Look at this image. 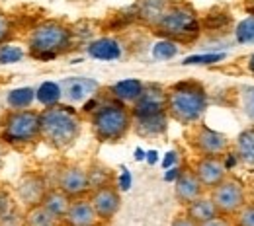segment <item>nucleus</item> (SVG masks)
Wrapping results in <instances>:
<instances>
[{
	"label": "nucleus",
	"mask_w": 254,
	"mask_h": 226,
	"mask_svg": "<svg viewBox=\"0 0 254 226\" xmlns=\"http://www.w3.org/2000/svg\"><path fill=\"white\" fill-rule=\"evenodd\" d=\"M24 226H59V225L45 211L43 205H35V207L26 209V213H24Z\"/></svg>",
	"instance_id": "obj_23"
},
{
	"label": "nucleus",
	"mask_w": 254,
	"mask_h": 226,
	"mask_svg": "<svg viewBox=\"0 0 254 226\" xmlns=\"http://www.w3.org/2000/svg\"><path fill=\"white\" fill-rule=\"evenodd\" d=\"M184 213H186L190 219H193L197 225L207 223V221L219 217V213H217V209H215L211 197H209L207 193L201 195V197H197L195 201H191L190 205H186V207H184Z\"/></svg>",
	"instance_id": "obj_21"
},
{
	"label": "nucleus",
	"mask_w": 254,
	"mask_h": 226,
	"mask_svg": "<svg viewBox=\"0 0 254 226\" xmlns=\"http://www.w3.org/2000/svg\"><path fill=\"white\" fill-rule=\"evenodd\" d=\"M199 226H233V219H227V217H215V219H211V221H207V223H201Z\"/></svg>",
	"instance_id": "obj_37"
},
{
	"label": "nucleus",
	"mask_w": 254,
	"mask_h": 226,
	"mask_svg": "<svg viewBox=\"0 0 254 226\" xmlns=\"http://www.w3.org/2000/svg\"><path fill=\"white\" fill-rule=\"evenodd\" d=\"M70 201H72V199L66 193H63L59 187H49L45 197H43V201H41V205H43L45 211L57 221V225H61V221H63L66 211H68Z\"/></svg>",
	"instance_id": "obj_18"
},
{
	"label": "nucleus",
	"mask_w": 254,
	"mask_h": 226,
	"mask_svg": "<svg viewBox=\"0 0 254 226\" xmlns=\"http://www.w3.org/2000/svg\"><path fill=\"white\" fill-rule=\"evenodd\" d=\"M235 37H237V41H239V43H243V45L254 43V16L245 18V20L237 26V30H235Z\"/></svg>",
	"instance_id": "obj_29"
},
{
	"label": "nucleus",
	"mask_w": 254,
	"mask_h": 226,
	"mask_svg": "<svg viewBox=\"0 0 254 226\" xmlns=\"http://www.w3.org/2000/svg\"><path fill=\"white\" fill-rule=\"evenodd\" d=\"M37 97L45 103V105H53L57 103V99L61 97V88L57 84H43L37 92Z\"/></svg>",
	"instance_id": "obj_33"
},
{
	"label": "nucleus",
	"mask_w": 254,
	"mask_h": 226,
	"mask_svg": "<svg viewBox=\"0 0 254 226\" xmlns=\"http://www.w3.org/2000/svg\"><path fill=\"white\" fill-rule=\"evenodd\" d=\"M233 226H254V203L249 201L235 217H233Z\"/></svg>",
	"instance_id": "obj_32"
},
{
	"label": "nucleus",
	"mask_w": 254,
	"mask_h": 226,
	"mask_svg": "<svg viewBox=\"0 0 254 226\" xmlns=\"http://www.w3.org/2000/svg\"><path fill=\"white\" fill-rule=\"evenodd\" d=\"M225 59V53H209V55H193L184 59V65H213Z\"/></svg>",
	"instance_id": "obj_35"
},
{
	"label": "nucleus",
	"mask_w": 254,
	"mask_h": 226,
	"mask_svg": "<svg viewBox=\"0 0 254 226\" xmlns=\"http://www.w3.org/2000/svg\"><path fill=\"white\" fill-rule=\"evenodd\" d=\"M22 59H24V51L20 47L8 45V43H4L0 47V65H12V63H18Z\"/></svg>",
	"instance_id": "obj_31"
},
{
	"label": "nucleus",
	"mask_w": 254,
	"mask_h": 226,
	"mask_svg": "<svg viewBox=\"0 0 254 226\" xmlns=\"http://www.w3.org/2000/svg\"><path fill=\"white\" fill-rule=\"evenodd\" d=\"M145 88V82L143 80H137V78H127V80H120L116 84H112L108 88V94L114 97V99H120L127 105H131L137 97L141 96Z\"/></svg>",
	"instance_id": "obj_19"
},
{
	"label": "nucleus",
	"mask_w": 254,
	"mask_h": 226,
	"mask_svg": "<svg viewBox=\"0 0 254 226\" xmlns=\"http://www.w3.org/2000/svg\"><path fill=\"white\" fill-rule=\"evenodd\" d=\"M241 94V109L245 113V117L254 125V86H241L239 90Z\"/></svg>",
	"instance_id": "obj_27"
},
{
	"label": "nucleus",
	"mask_w": 254,
	"mask_h": 226,
	"mask_svg": "<svg viewBox=\"0 0 254 226\" xmlns=\"http://www.w3.org/2000/svg\"><path fill=\"white\" fill-rule=\"evenodd\" d=\"M88 199H90L96 215L100 219V225H110L122 209V193H120V187L116 183L96 187L90 191Z\"/></svg>",
	"instance_id": "obj_11"
},
{
	"label": "nucleus",
	"mask_w": 254,
	"mask_h": 226,
	"mask_svg": "<svg viewBox=\"0 0 254 226\" xmlns=\"http://www.w3.org/2000/svg\"><path fill=\"white\" fill-rule=\"evenodd\" d=\"M211 197L217 213L221 217L233 219L247 203H249V189L247 183L243 180H239L237 176H227L221 183H217L211 191H207Z\"/></svg>",
	"instance_id": "obj_7"
},
{
	"label": "nucleus",
	"mask_w": 254,
	"mask_h": 226,
	"mask_svg": "<svg viewBox=\"0 0 254 226\" xmlns=\"http://www.w3.org/2000/svg\"><path fill=\"white\" fill-rule=\"evenodd\" d=\"M12 35H14L12 20H10V16L0 8V47H2L4 43H8V41L12 39Z\"/></svg>",
	"instance_id": "obj_34"
},
{
	"label": "nucleus",
	"mask_w": 254,
	"mask_h": 226,
	"mask_svg": "<svg viewBox=\"0 0 254 226\" xmlns=\"http://www.w3.org/2000/svg\"><path fill=\"white\" fill-rule=\"evenodd\" d=\"M233 152L237 154V158L243 164L254 166V125L241 131V135L235 138Z\"/></svg>",
	"instance_id": "obj_22"
},
{
	"label": "nucleus",
	"mask_w": 254,
	"mask_h": 226,
	"mask_svg": "<svg viewBox=\"0 0 254 226\" xmlns=\"http://www.w3.org/2000/svg\"><path fill=\"white\" fill-rule=\"evenodd\" d=\"M0 142L14 150H28L41 142L39 111L32 107L6 109L0 115Z\"/></svg>",
	"instance_id": "obj_4"
},
{
	"label": "nucleus",
	"mask_w": 254,
	"mask_h": 226,
	"mask_svg": "<svg viewBox=\"0 0 254 226\" xmlns=\"http://www.w3.org/2000/svg\"><path fill=\"white\" fill-rule=\"evenodd\" d=\"M2 146H4V144L0 142V168H2Z\"/></svg>",
	"instance_id": "obj_40"
},
{
	"label": "nucleus",
	"mask_w": 254,
	"mask_h": 226,
	"mask_svg": "<svg viewBox=\"0 0 254 226\" xmlns=\"http://www.w3.org/2000/svg\"><path fill=\"white\" fill-rule=\"evenodd\" d=\"M170 226H199L193 219H190L186 213H178L174 219H172V223Z\"/></svg>",
	"instance_id": "obj_36"
},
{
	"label": "nucleus",
	"mask_w": 254,
	"mask_h": 226,
	"mask_svg": "<svg viewBox=\"0 0 254 226\" xmlns=\"http://www.w3.org/2000/svg\"><path fill=\"white\" fill-rule=\"evenodd\" d=\"M205 187L201 185V181L197 180V176L193 174V170H191V166L188 168H180V174H178V178L174 180V197H176V201L182 205V207H186V205H190L191 201H195L197 197H201V195H205Z\"/></svg>",
	"instance_id": "obj_15"
},
{
	"label": "nucleus",
	"mask_w": 254,
	"mask_h": 226,
	"mask_svg": "<svg viewBox=\"0 0 254 226\" xmlns=\"http://www.w3.org/2000/svg\"><path fill=\"white\" fill-rule=\"evenodd\" d=\"M188 144L197 156H219L223 158L227 152H231V140L227 135L207 127L205 123H195L188 127Z\"/></svg>",
	"instance_id": "obj_8"
},
{
	"label": "nucleus",
	"mask_w": 254,
	"mask_h": 226,
	"mask_svg": "<svg viewBox=\"0 0 254 226\" xmlns=\"http://www.w3.org/2000/svg\"><path fill=\"white\" fill-rule=\"evenodd\" d=\"M249 70H251V72L254 74V55L251 57V59H249Z\"/></svg>",
	"instance_id": "obj_39"
},
{
	"label": "nucleus",
	"mask_w": 254,
	"mask_h": 226,
	"mask_svg": "<svg viewBox=\"0 0 254 226\" xmlns=\"http://www.w3.org/2000/svg\"><path fill=\"white\" fill-rule=\"evenodd\" d=\"M247 189H249V201H253L254 203V181L247 187Z\"/></svg>",
	"instance_id": "obj_38"
},
{
	"label": "nucleus",
	"mask_w": 254,
	"mask_h": 226,
	"mask_svg": "<svg viewBox=\"0 0 254 226\" xmlns=\"http://www.w3.org/2000/svg\"><path fill=\"white\" fill-rule=\"evenodd\" d=\"M191 170L201 181V185L205 187V191H211L217 183H221L229 176L225 158H219V156H197L195 162L191 164Z\"/></svg>",
	"instance_id": "obj_13"
},
{
	"label": "nucleus",
	"mask_w": 254,
	"mask_h": 226,
	"mask_svg": "<svg viewBox=\"0 0 254 226\" xmlns=\"http://www.w3.org/2000/svg\"><path fill=\"white\" fill-rule=\"evenodd\" d=\"M133 119L137 117H149L166 111V88L160 84H145L141 96L137 97L131 105Z\"/></svg>",
	"instance_id": "obj_12"
},
{
	"label": "nucleus",
	"mask_w": 254,
	"mask_h": 226,
	"mask_svg": "<svg viewBox=\"0 0 254 226\" xmlns=\"http://www.w3.org/2000/svg\"><path fill=\"white\" fill-rule=\"evenodd\" d=\"M88 176H90V185H92V189L100 187V185L116 183L112 170H108V168H104V166H100V164H92V166L88 168Z\"/></svg>",
	"instance_id": "obj_25"
},
{
	"label": "nucleus",
	"mask_w": 254,
	"mask_h": 226,
	"mask_svg": "<svg viewBox=\"0 0 254 226\" xmlns=\"http://www.w3.org/2000/svg\"><path fill=\"white\" fill-rule=\"evenodd\" d=\"M170 2H164V0H143L141 2V18L147 20L151 26L162 16V12L166 10Z\"/></svg>",
	"instance_id": "obj_24"
},
{
	"label": "nucleus",
	"mask_w": 254,
	"mask_h": 226,
	"mask_svg": "<svg viewBox=\"0 0 254 226\" xmlns=\"http://www.w3.org/2000/svg\"><path fill=\"white\" fill-rule=\"evenodd\" d=\"M176 53H178V43H174L170 39H162L153 47V55L159 61H168V59L176 57Z\"/></svg>",
	"instance_id": "obj_30"
},
{
	"label": "nucleus",
	"mask_w": 254,
	"mask_h": 226,
	"mask_svg": "<svg viewBox=\"0 0 254 226\" xmlns=\"http://www.w3.org/2000/svg\"><path fill=\"white\" fill-rule=\"evenodd\" d=\"M207 90L197 80H180L166 88V113L182 127L199 123L207 111Z\"/></svg>",
	"instance_id": "obj_2"
},
{
	"label": "nucleus",
	"mask_w": 254,
	"mask_h": 226,
	"mask_svg": "<svg viewBox=\"0 0 254 226\" xmlns=\"http://www.w3.org/2000/svg\"><path fill=\"white\" fill-rule=\"evenodd\" d=\"M32 101H33L32 88H20V90H14V92L8 96V105H10L12 109H24V107H30Z\"/></svg>",
	"instance_id": "obj_26"
},
{
	"label": "nucleus",
	"mask_w": 254,
	"mask_h": 226,
	"mask_svg": "<svg viewBox=\"0 0 254 226\" xmlns=\"http://www.w3.org/2000/svg\"><path fill=\"white\" fill-rule=\"evenodd\" d=\"M61 88V97L68 105H76V103H84L86 99H90L100 92V84L94 78H84V76H70L64 78L59 84Z\"/></svg>",
	"instance_id": "obj_14"
},
{
	"label": "nucleus",
	"mask_w": 254,
	"mask_h": 226,
	"mask_svg": "<svg viewBox=\"0 0 254 226\" xmlns=\"http://www.w3.org/2000/svg\"><path fill=\"white\" fill-rule=\"evenodd\" d=\"M41 142L53 150H68L82 133V115L68 103H53L39 109Z\"/></svg>",
	"instance_id": "obj_1"
},
{
	"label": "nucleus",
	"mask_w": 254,
	"mask_h": 226,
	"mask_svg": "<svg viewBox=\"0 0 254 226\" xmlns=\"http://www.w3.org/2000/svg\"><path fill=\"white\" fill-rule=\"evenodd\" d=\"M16 211L18 209H16V197H14V193L8 191L4 183H0V221L6 219L8 215L16 213Z\"/></svg>",
	"instance_id": "obj_28"
},
{
	"label": "nucleus",
	"mask_w": 254,
	"mask_h": 226,
	"mask_svg": "<svg viewBox=\"0 0 254 226\" xmlns=\"http://www.w3.org/2000/svg\"><path fill=\"white\" fill-rule=\"evenodd\" d=\"M88 55L98 61H116L122 57V45L114 37H100L88 45Z\"/></svg>",
	"instance_id": "obj_20"
},
{
	"label": "nucleus",
	"mask_w": 254,
	"mask_h": 226,
	"mask_svg": "<svg viewBox=\"0 0 254 226\" xmlns=\"http://www.w3.org/2000/svg\"><path fill=\"white\" fill-rule=\"evenodd\" d=\"M55 187H59L70 199L88 197L90 191H92L88 168H82L78 164H66V166H63L57 172V183H55Z\"/></svg>",
	"instance_id": "obj_9"
},
{
	"label": "nucleus",
	"mask_w": 254,
	"mask_h": 226,
	"mask_svg": "<svg viewBox=\"0 0 254 226\" xmlns=\"http://www.w3.org/2000/svg\"><path fill=\"white\" fill-rule=\"evenodd\" d=\"M47 189H49V183L43 174L26 172L20 176V180L14 187V197H16V203H20L24 209H30L35 205H41Z\"/></svg>",
	"instance_id": "obj_10"
},
{
	"label": "nucleus",
	"mask_w": 254,
	"mask_h": 226,
	"mask_svg": "<svg viewBox=\"0 0 254 226\" xmlns=\"http://www.w3.org/2000/svg\"><path fill=\"white\" fill-rule=\"evenodd\" d=\"M74 32L59 20H43L35 24L26 39L28 51L37 61H51L70 51Z\"/></svg>",
	"instance_id": "obj_5"
},
{
	"label": "nucleus",
	"mask_w": 254,
	"mask_h": 226,
	"mask_svg": "<svg viewBox=\"0 0 254 226\" xmlns=\"http://www.w3.org/2000/svg\"><path fill=\"white\" fill-rule=\"evenodd\" d=\"M90 129L98 142L116 144L122 142L133 131V113L131 107L108 94V97L98 99L96 107L88 113Z\"/></svg>",
	"instance_id": "obj_3"
},
{
	"label": "nucleus",
	"mask_w": 254,
	"mask_h": 226,
	"mask_svg": "<svg viewBox=\"0 0 254 226\" xmlns=\"http://www.w3.org/2000/svg\"><path fill=\"white\" fill-rule=\"evenodd\" d=\"M168 113H157V115H149V117H137L133 119V131L143 136V138H157L160 135H164L168 129Z\"/></svg>",
	"instance_id": "obj_17"
},
{
	"label": "nucleus",
	"mask_w": 254,
	"mask_h": 226,
	"mask_svg": "<svg viewBox=\"0 0 254 226\" xmlns=\"http://www.w3.org/2000/svg\"><path fill=\"white\" fill-rule=\"evenodd\" d=\"M59 226H102L88 197L72 199Z\"/></svg>",
	"instance_id": "obj_16"
},
{
	"label": "nucleus",
	"mask_w": 254,
	"mask_h": 226,
	"mask_svg": "<svg viewBox=\"0 0 254 226\" xmlns=\"http://www.w3.org/2000/svg\"><path fill=\"white\" fill-rule=\"evenodd\" d=\"M151 28L162 39H170L174 43H191L201 33V22L191 4L172 2Z\"/></svg>",
	"instance_id": "obj_6"
}]
</instances>
